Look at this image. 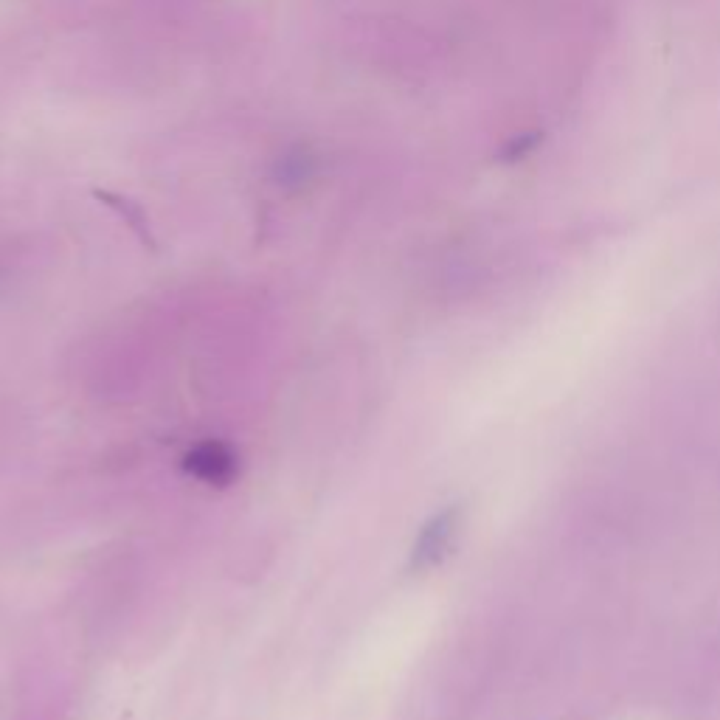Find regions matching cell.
Instances as JSON below:
<instances>
[{
    "mask_svg": "<svg viewBox=\"0 0 720 720\" xmlns=\"http://www.w3.org/2000/svg\"><path fill=\"white\" fill-rule=\"evenodd\" d=\"M456 529H459V512L448 510L442 512V515H436L434 521L422 529L420 540H417V546H414V563H417L420 569L439 563V560L450 552V543H453Z\"/></svg>",
    "mask_w": 720,
    "mask_h": 720,
    "instance_id": "1",
    "label": "cell"
},
{
    "mask_svg": "<svg viewBox=\"0 0 720 720\" xmlns=\"http://www.w3.org/2000/svg\"><path fill=\"white\" fill-rule=\"evenodd\" d=\"M195 470L203 476V479L220 481L228 476L231 470V456H225L223 448H214V445H206L195 453Z\"/></svg>",
    "mask_w": 720,
    "mask_h": 720,
    "instance_id": "2",
    "label": "cell"
}]
</instances>
